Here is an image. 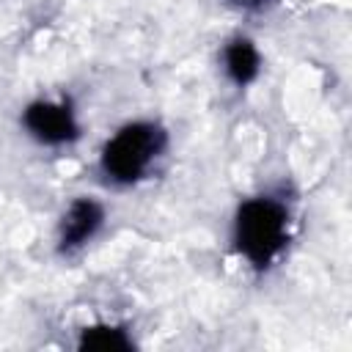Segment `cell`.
Listing matches in <instances>:
<instances>
[{
    "instance_id": "obj_1",
    "label": "cell",
    "mask_w": 352,
    "mask_h": 352,
    "mask_svg": "<svg viewBox=\"0 0 352 352\" xmlns=\"http://www.w3.org/2000/svg\"><path fill=\"white\" fill-rule=\"evenodd\" d=\"M286 209L270 198H253L239 206L236 245L256 264L267 267L286 242Z\"/></svg>"
},
{
    "instance_id": "obj_7",
    "label": "cell",
    "mask_w": 352,
    "mask_h": 352,
    "mask_svg": "<svg viewBox=\"0 0 352 352\" xmlns=\"http://www.w3.org/2000/svg\"><path fill=\"white\" fill-rule=\"evenodd\" d=\"M239 3H258V0H239Z\"/></svg>"
},
{
    "instance_id": "obj_2",
    "label": "cell",
    "mask_w": 352,
    "mask_h": 352,
    "mask_svg": "<svg viewBox=\"0 0 352 352\" xmlns=\"http://www.w3.org/2000/svg\"><path fill=\"white\" fill-rule=\"evenodd\" d=\"M160 146L162 132L154 124H129L104 146L102 165L116 182H135L157 157Z\"/></svg>"
},
{
    "instance_id": "obj_4",
    "label": "cell",
    "mask_w": 352,
    "mask_h": 352,
    "mask_svg": "<svg viewBox=\"0 0 352 352\" xmlns=\"http://www.w3.org/2000/svg\"><path fill=\"white\" fill-rule=\"evenodd\" d=\"M99 223H102V209L96 201H91V198L74 201L63 217V226H60V248L72 250V248L82 245L99 228Z\"/></svg>"
},
{
    "instance_id": "obj_6",
    "label": "cell",
    "mask_w": 352,
    "mask_h": 352,
    "mask_svg": "<svg viewBox=\"0 0 352 352\" xmlns=\"http://www.w3.org/2000/svg\"><path fill=\"white\" fill-rule=\"evenodd\" d=\"M80 349H85V352H118V349H129V338L118 327L96 324V327H88L82 333Z\"/></svg>"
},
{
    "instance_id": "obj_3",
    "label": "cell",
    "mask_w": 352,
    "mask_h": 352,
    "mask_svg": "<svg viewBox=\"0 0 352 352\" xmlns=\"http://www.w3.org/2000/svg\"><path fill=\"white\" fill-rule=\"evenodd\" d=\"M25 124L44 143H63L77 135V121L66 104L36 102L25 110Z\"/></svg>"
},
{
    "instance_id": "obj_5",
    "label": "cell",
    "mask_w": 352,
    "mask_h": 352,
    "mask_svg": "<svg viewBox=\"0 0 352 352\" xmlns=\"http://www.w3.org/2000/svg\"><path fill=\"white\" fill-rule=\"evenodd\" d=\"M226 69L228 74L234 77V82L245 85L256 77L258 72V52L250 41H234L228 50H226Z\"/></svg>"
}]
</instances>
